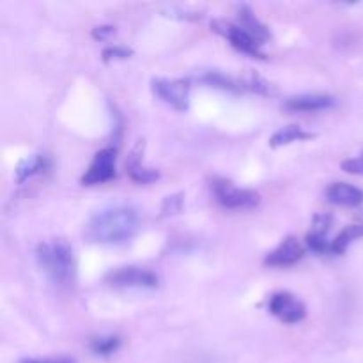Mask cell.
<instances>
[{"label":"cell","mask_w":363,"mask_h":363,"mask_svg":"<svg viewBox=\"0 0 363 363\" xmlns=\"http://www.w3.org/2000/svg\"><path fill=\"white\" fill-rule=\"evenodd\" d=\"M105 282L112 287H135V289H155L158 287V277L151 269L138 266H124L106 273Z\"/></svg>","instance_id":"5b68a950"},{"label":"cell","mask_w":363,"mask_h":363,"mask_svg":"<svg viewBox=\"0 0 363 363\" xmlns=\"http://www.w3.org/2000/svg\"><path fill=\"white\" fill-rule=\"evenodd\" d=\"M48 169L50 160L46 158L45 155L27 156V158L21 160V162L18 163L16 170H14V174H16V183H25V181L30 179V177L46 172Z\"/></svg>","instance_id":"5bb4252c"},{"label":"cell","mask_w":363,"mask_h":363,"mask_svg":"<svg viewBox=\"0 0 363 363\" xmlns=\"http://www.w3.org/2000/svg\"><path fill=\"white\" fill-rule=\"evenodd\" d=\"M363 238V223H354V225H347L346 229L340 230L337 234L335 240L332 241V254L342 255L347 252V248L354 243V241Z\"/></svg>","instance_id":"2e32d148"},{"label":"cell","mask_w":363,"mask_h":363,"mask_svg":"<svg viewBox=\"0 0 363 363\" xmlns=\"http://www.w3.org/2000/svg\"><path fill=\"white\" fill-rule=\"evenodd\" d=\"M21 363H74L71 358H45V360H39V358H27Z\"/></svg>","instance_id":"d4e9b609"},{"label":"cell","mask_w":363,"mask_h":363,"mask_svg":"<svg viewBox=\"0 0 363 363\" xmlns=\"http://www.w3.org/2000/svg\"><path fill=\"white\" fill-rule=\"evenodd\" d=\"M305 255V248L296 238L289 236L286 240H282V243L275 248L273 252H269L264 259L266 266H272V268H286V266L296 264L298 261H301V257Z\"/></svg>","instance_id":"9c48e42d"},{"label":"cell","mask_w":363,"mask_h":363,"mask_svg":"<svg viewBox=\"0 0 363 363\" xmlns=\"http://www.w3.org/2000/svg\"><path fill=\"white\" fill-rule=\"evenodd\" d=\"M342 170H346L347 174H354V176H363V155L342 162Z\"/></svg>","instance_id":"603a6c76"},{"label":"cell","mask_w":363,"mask_h":363,"mask_svg":"<svg viewBox=\"0 0 363 363\" xmlns=\"http://www.w3.org/2000/svg\"><path fill=\"white\" fill-rule=\"evenodd\" d=\"M326 199L335 206L358 208L363 204V190L350 183H332L326 188Z\"/></svg>","instance_id":"8fae6325"},{"label":"cell","mask_w":363,"mask_h":363,"mask_svg":"<svg viewBox=\"0 0 363 363\" xmlns=\"http://www.w3.org/2000/svg\"><path fill=\"white\" fill-rule=\"evenodd\" d=\"M117 149L105 147L94 155L89 169L82 176L84 186H96V184H105L117 176Z\"/></svg>","instance_id":"ba28073f"},{"label":"cell","mask_w":363,"mask_h":363,"mask_svg":"<svg viewBox=\"0 0 363 363\" xmlns=\"http://www.w3.org/2000/svg\"><path fill=\"white\" fill-rule=\"evenodd\" d=\"M152 92L172 108L184 112L190 105V80L184 78H155L151 82Z\"/></svg>","instance_id":"8992f818"},{"label":"cell","mask_w":363,"mask_h":363,"mask_svg":"<svg viewBox=\"0 0 363 363\" xmlns=\"http://www.w3.org/2000/svg\"><path fill=\"white\" fill-rule=\"evenodd\" d=\"M337 105V99L330 94H301L289 98L286 108L291 112H321Z\"/></svg>","instance_id":"30bf717a"},{"label":"cell","mask_w":363,"mask_h":363,"mask_svg":"<svg viewBox=\"0 0 363 363\" xmlns=\"http://www.w3.org/2000/svg\"><path fill=\"white\" fill-rule=\"evenodd\" d=\"M126 170L130 174L131 179L138 184H149L155 183L160 177V172L155 169H149V167L144 165L142 162V142H138L137 147L131 151L130 158L126 162Z\"/></svg>","instance_id":"7c38bea8"},{"label":"cell","mask_w":363,"mask_h":363,"mask_svg":"<svg viewBox=\"0 0 363 363\" xmlns=\"http://www.w3.org/2000/svg\"><path fill=\"white\" fill-rule=\"evenodd\" d=\"M243 89H250V91L257 92V94H269L272 89H269V84L262 77H259L257 73H248V77L241 82Z\"/></svg>","instance_id":"d6986e66"},{"label":"cell","mask_w":363,"mask_h":363,"mask_svg":"<svg viewBox=\"0 0 363 363\" xmlns=\"http://www.w3.org/2000/svg\"><path fill=\"white\" fill-rule=\"evenodd\" d=\"M333 225V216L330 213H318L312 220V230L311 233L319 234V236H328Z\"/></svg>","instance_id":"ffe728a7"},{"label":"cell","mask_w":363,"mask_h":363,"mask_svg":"<svg viewBox=\"0 0 363 363\" xmlns=\"http://www.w3.org/2000/svg\"><path fill=\"white\" fill-rule=\"evenodd\" d=\"M39 268L55 286L67 287L74 280L73 248L64 240L45 241L35 250Z\"/></svg>","instance_id":"7a4b0ae2"},{"label":"cell","mask_w":363,"mask_h":363,"mask_svg":"<svg viewBox=\"0 0 363 363\" xmlns=\"http://www.w3.org/2000/svg\"><path fill=\"white\" fill-rule=\"evenodd\" d=\"M113 32H116V27H112V25H98V27L92 28L91 34L96 41H105V39H108Z\"/></svg>","instance_id":"cb8c5ba5"},{"label":"cell","mask_w":363,"mask_h":363,"mask_svg":"<svg viewBox=\"0 0 363 363\" xmlns=\"http://www.w3.org/2000/svg\"><path fill=\"white\" fill-rule=\"evenodd\" d=\"M238 20H240V23L238 25H240V27H243L245 30H247L248 34L255 39V41L261 43V45H264V43L272 38V32H269V28L266 27V25L262 23L257 16H255L254 11H252L248 6H245V4L243 6L238 7Z\"/></svg>","instance_id":"4fadbf2b"},{"label":"cell","mask_w":363,"mask_h":363,"mask_svg":"<svg viewBox=\"0 0 363 363\" xmlns=\"http://www.w3.org/2000/svg\"><path fill=\"white\" fill-rule=\"evenodd\" d=\"M133 55V50L126 48V46H119V45H113L108 46V48L103 50L101 57L105 62H113V60H124V59H130Z\"/></svg>","instance_id":"7402d4cb"},{"label":"cell","mask_w":363,"mask_h":363,"mask_svg":"<svg viewBox=\"0 0 363 363\" xmlns=\"http://www.w3.org/2000/svg\"><path fill=\"white\" fill-rule=\"evenodd\" d=\"M211 191L216 202L225 209H250L261 202V195L248 188H240L225 177H213Z\"/></svg>","instance_id":"3957f363"},{"label":"cell","mask_w":363,"mask_h":363,"mask_svg":"<svg viewBox=\"0 0 363 363\" xmlns=\"http://www.w3.org/2000/svg\"><path fill=\"white\" fill-rule=\"evenodd\" d=\"M307 247L314 254H326V252H332V241H328V236H319V234L308 233Z\"/></svg>","instance_id":"44dd1931"},{"label":"cell","mask_w":363,"mask_h":363,"mask_svg":"<svg viewBox=\"0 0 363 363\" xmlns=\"http://www.w3.org/2000/svg\"><path fill=\"white\" fill-rule=\"evenodd\" d=\"M121 344H123V340H121L117 335H103V337H94V339L91 340V344H89V347H91V351L96 354V357L106 358V357H112L113 353H117Z\"/></svg>","instance_id":"ac0fdd59"},{"label":"cell","mask_w":363,"mask_h":363,"mask_svg":"<svg viewBox=\"0 0 363 363\" xmlns=\"http://www.w3.org/2000/svg\"><path fill=\"white\" fill-rule=\"evenodd\" d=\"M137 209L131 206H110L96 213L85 225V240L98 245H121L138 230Z\"/></svg>","instance_id":"6da1fadb"},{"label":"cell","mask_w":363,"mask_h":363,"mask_svg":"<svg viewBox=\"0 0 363 363\" xmlns=\"http://www.w3.org/2000/svg\"><path fill=\"white\" fill-rule=\"evenodd\" d=\"M314 138V133L311 131H305L303 128L298 126V124H289V126H282L272 135L269 138V145L272 147H284V145H289L293 142H303Z\"/></svg>","instance_id":"9a60e30c"},{"label":"cell","mask_w":363,"mask_h":363,"mask_svg":"<svg viewBox=\"0 0 363 363\" xmlns=\"http://www.w3.org/2000/svg\"><path fill=\"white\" fill-rule=\"evenodd\" d=\"M358 220H360V223H363V213H360V215H358Z\"/></svg>","instance_id":"484cf974"},{"label":"cell","mask_w":363,"mask_h":363,"mask_svg":"<svg viewBox=\"0 0 363 363\" xmlns=\"http://www.w3.org/2000/svg\"><path fill=\"white\" fill-rule=\"evenodd\" d=\"M201 82H204V84L209 85V87L222 89V91H229V92H240L241 89H243V85H241L240 82L227 77V74L220 73V71H206L204 74H201Z\"/></svg>","instance_id":"e0dca14e"},{"label":"cell","mask_w":363,"mask_h":363,"mask_svg":"<svg viewBox=\"0 0 363 363\" xmlns=\"http://www.w3.org/2000/svg\"><path fill=\"white\" fill-rule=\"evenodd\" d=\"M211 28L218 35L225 38L229 41V45L233 46L238 52L245 53V55H250L254 59H264V52H262V45L259 41H255L243 27H240L238 23H230V21L223 20H213Z\"/></svg>","instance_id":"277c9868"},{"label":"cell","mask_w":363,"mask_h":363,"mask_svg":"<svg viewBox=\"0 0 363 363\" xmlns=\"http://www.w3.org/2000/svg\"><path fill=\"white\" fill-rule=\"evenodd\" d=\"M269 314L275 315L286 325H298L307 318V307L303 301L298 300V296L287 293V291H279L273 293L268 300Z\"/></svg>","instance_id":"52a82bcc"}]
</instances>
